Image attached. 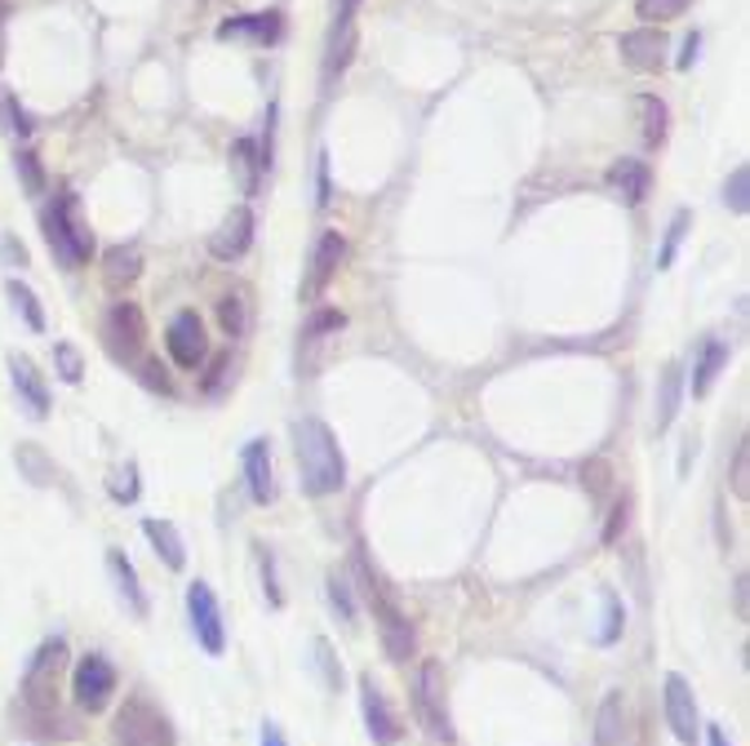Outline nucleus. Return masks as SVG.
Segmentation results:
<instances>
[{
	"label": "nucleus",
	"mask_w": 750,
	"mask_h": 746,
	"mask_svg": "<svg viewBox=\"0 0 750 746\" xmlns=\"http://www.w3.org/2000/svg\"><path fill=\"white\" fill-rule=\"evenodd\" d=\"M294 458H298V475H303L307 498H329L347 484V458H343V444L329 431V422L298 418L294 422Z\"/></svg>",
	"instance_id": "1"
},
{
	"label": "nucleus",
	"mask_w": 750,
	"mask_h": 746,
	"mask_svg": "<svg viewBox=\"0 0 750 746\" xmlns=\"http://www.w3.org/2000/svg\"><path fill=\"white\" fill-rule=\"evenodd\" d=\"M356 573H361V591H365V600H369V609H374V618H377V636H382V654H386V662H408V658H413V649H417L413 622H408V614L395 605V596L382 587V578L369 569L365 547H356Z\"/></svg>",
	"instance_id": "2"
},
{
	"label": "nucleus",
	"mask_w": 750,
	"mask_h": 746,
	"mask_svg": "<svg viewBox=\"0 0 750 746\" xmlns=\"http://www.w3.org/2000/svg\"><path fill=\"white\" fill-rule=\"evenodd\" d=\"M45 241L53 249V258L71 272V267H85L93 258V232L89 223L80 218V196H58L49 209H45Z\"/></svg>",
	"instance_id": "3"
},
{
	"label": "nucleus",
	"mask_w": 750,
	"mask_h": 746,
	"mask_svg": "<svg viewBox=\"0 0 750 746\" xmlns=\"http://www.w3.org/2000/svg\"><path fill=\"white\" fill-rule=\"evenodd\" d=\"M111 746H178L169 716L147 698H125L111 720Z\"/></svg>",
	"instance_id": "4"
},
{
	"label": "nucleus",
	"mask_w": 750,
	"mask_h": 746,
	"mask_svg": "<svg viewBox=\"0 0 750 746\" xmlns=\"http://www.w3.org/2000/svg\"><path fill=\"white\" fill-rule=\"evenodd\" d=\"M413 711L422 720V729L435 738V743H453V716H448V694H444V667L435 658H426L417 667V680H413Z\"/></svg>",
	"instance_id": "5"
},
{
	"label": "nucleus",
	"mask_w": 750,
	"mask_h": 746,
	"mask_svg": "<svg viewBox=\"0 0 750 746\" xmlns=\"http://www.w3.org/2000/svg\"><path fill=\"white\" fill-rule=\"evenodd\" d=\"M67 671V640H45L22 671V707H58V676Z\"/></svg>",
	"instance_id": "6"
},
{
	"label": "nucleus",
	"mask_w": 750,
	"mask_h": 746,
	"mask_svg": "<svg viewBox=\"0 0 750 746\" xmlns=\"http://www.w3.org/2000/svg\"><path fill=\"white\" fill-rule=\"evenodd\" d=\"M147 343V321L138 303H111L102 316V347L116 365H138Z\"/></svg>",
	"instance_id": "7"
},
{
	"label": "nucleus",
	"mask_w": 750,
	"mask_h": 746,
	"mask_svg": "<svg viewBox=\"0 0 750 746\" xmlns=\"http://www.w3.org/2000/svg\"><path fill=\"white\" fill-rule=\"evenodd\" d=\"M187 618H191V631H196L200 649H205L209 658H223V649H227V622H223V605H218L214 587H209V582H200V578L187 587Z\"/></svg>",
	"instance_id": "8"
},
{
	"label": "nucleus",
	"mask_w": 750,
	"mask_h": 746,
	"mask_svg": "<svg viewBox=\"0 0 750 746\" xmlns=\"http://www.w3.org/2000/svg\"><path fill=\"white\" fill-rule=\"evenodd\" d=\"M662 711H667V725H671L675 743L698 746V738H702V711H698L693 685H689L680 671H671V676L662 680Z\"/></svg>",
	"instance_id": "9"
},
{
	"label": "nucleus",
	"mask_w": 750,
	"mask_h": 746,
	"mask_svg": "<svg viewBox=\"0 0 750 746\" xmlns=\"http://www.w3.org/2000/svg\"><path fill=\"white\" fill-rule=\"evenodd\" d=\"M71 694H76V707H80V711H89V716L107 711V703H111V694H116V667H111L102 654H85V658L76 662V671H71Z\"/></svg>",
	"instance_id": "10"
},
{
	"label": "nucleus",
	"mask_w": 750,
	"mask_h": 746,
	"mask_svg": "<svg viewBox=\"0 0 750 746\" xmlns=\"http://www.w3.org/2000/svg\"><path fill=\"white\" fill-rule=\"evenodd\" d=\"M165 347L174 356L178 370H200L209 361V338H205V325L196 312H178L165 330Z\"/></svg>",
	"instance_id": "11"
},
{
	"label": "nucleus",
	"mask_w": 750,
	"mask_h": 746,
	"mask_svg": "<svg viewBox=\"0 0 750 746\" xmlns=\"http://www.w3.org/2000/svg\"><path fill=\"white\" fill-rule=\"evenodd\" d=\"M361 711H365L369 743H374V746H395V743H399V734H404V729H399V716L391 711V703H386L382 685H377L369 671L361 676Z\"/></svg>",
	"instance_id": "12"
},
{
	"label": "nucleus",
	"mask_w": 750,
	"mask_h": 746,
	"mask_svg": "<svg viewBox=\"0 0 750 746\" xmlns=\"http://www.w3.org/2000/svg\"><path fill=\"white\" fill-rule=\"evenodd\" d=\"M343 263H347V236H343V232H320V241H316V249H312V272H307L303 298L316 303V298L334 285V276H338Z\"/></svg>",
	"instance_id": "13"
},
{
	"label": "nucleus",
	"mask_w": 750,
	"mask_h": 746,
	"mask_svg": "<svg viewBox=\"0 0 750 746\" xmlns=\"http://www.w3.org/2000/svg\"><path fill=\"white\" fill-rule=\"evenodd\" d=\"M667 31L662 27H635V31H626L622 40H618V53H622V62L631 67V71H658L662 62H667Z\"/></svg>",
	"instance_id": "14"
},
{
	"label": "nucleus",
	"mask_w": 750,
	"mask_h": 746,
	"mask_svg": "<svg viewBox=\"0 0 750 746\" xmlns=\"http://www.w3.org/2000/svg\"><path fill=\"white\" fill-rule=\"evenodd\" d=\"M254 209L249 205H236L227 218H223V227L209 236V254L218 258V263H236L249 245H254Z\"/></svg>",
	"instance_id": "15"
},
{
	"label": "nucleus",
	"mask_w": 750,
	"mask_h": 746,
	"mask_svg": "<svg viewBox=\"0 0 750 746\" xmlns=\"http://www.w3.org/2000/svg\"><path fill=\"white\" fill-rule=\"evenodd\" d=\"M240 467H245V484H249V498H254L258 507L276 502V471H272V444H267L263 435L245 444V453H240Z\"/></svg>",
	"instance_id": "16"
},
{
	"label": "nucleus",
	"mask_w": 750,
	"mask_h": 746,
	"mask_svg": "<svg viewBox=\"0 0 750 746\" xmlns=\"http://www.w3.org/2000/svg\"><path fill=\"white\" fill-rule=\"evenodd\" d=\"M9 377H13V391H18V400H22V409L31 413V418H49V386H45V377L40 370L27 361V356H9Z\"/></svg>",
	"instance_id": "17"
},
{
	"label": "nucleus",
	"mask_w": 750,
	"mask_h": 746,
	"mask_svg": "<svg viewBox=\"0 0 750 746\" xmlns=\"http://www.w3.org/2000/svg\"><path fill=\"white\" fill-rule=\"evenodd\" d=\"M609 187L635 209V205H644V196H649V187H653V169H649V160H635V156H622V160H613L609 165Z\"/></svg>",
	"instance_id": "18"
},
{
	"label": "nucleus",
	"mask_w": 750,
	"mask_h": 746,
	"mask_svg": "<svg viewBox=\"0 0 750 746\" xmlns=\"http://www.w3.org/2000/svg\"><path fill=\"white\" fill-rule=\"evenodd\" d=\"M18 720H22V729H27L31 738H40V743H71V738H80L76 720L62 716L58 707H18Z\"/></svg>",
	"instance_id": "19"
},
{
	"label": "nucleus",
	"mask_w": 750,
	"mask_h": 746,
	"mask_svg": "<svg viewBox=\"0 0 750 746\" xmlns=\"http://www.w3.org/2000/svg\"><path fill=\"white\" fill-rule=\"evenodd\" d=\"M218 36H223V40L245 36V40H254V45H276V40L285 36V22H280V13H240V18H227V22L218 27Z\"/></svg>",
	"instance_id": "20"
},
{
	"label": "nucleus",
	"mask_w": 750,
	"mask_h": 746,
	"mask_svg": "<svg viewBox=\"0 0 750 746\" xmlns=\"http://www.w3.org/2000/svg\"><path fill=\"white\" fill-rule=\"evenodd\" d=\"M142 538L156 547V556L165 560V569H174V573H182V569H187V547H182V533H178L169 520L147 516V520H142Z\"/></svg>",
	"instance_id": "21"
},
{
	"label": "nucleus",
	"mask_w": 750,
	"mask_h": 746,
	"mask_svg": "<svg viewBox=\"0 0 750 746\" xmlns=\"http://www.w3.org/2000/svg\"><path fill=\"white\" fill-rule=\"evenodd\" d=\"M622 743H626V698H622V689H609L600 711H595V746Z\"/></svg>",
	"instance_id": "22"
},
{
	"label": "nucleus",
	"mask_w": 750,
	"mask_h": 746,
	"mask_svg": "<svg viewBox=\"0 0 750 746\" xmlns=\"http://www.w3.org/2000/svg\"><path fill=\"white\" fill-rule=\"evenodd\" d=\"M263 151H258V143L254 138H236L231 143V174H236V183H240V196H258V187H263Z\"/></svg>",
	"instance_id": "23"
},
{
	"label": "nucleus",
	"mask_w": 750,
	"mask_h": 746,
	"mask_svg": "<svg viewBox=\"0 0 750 746\" xmlns=\"http://www.w3.org/2000/svg\"><path fill=\"white\" fill-rule=\"evenodd\" d=\"M107 573L116 578V591L125 596L129 614H134V618H147V614H151V605H147L142 587H138V569L129 565V556H125V551H107Z\"/></svg>",
	"instance_id": "24"
},
{
	"label": "nucleus",
	"mask_w": 750,
	"mask_h": 746,
	"mask_svg": "<svg viewBox=\"0 0 750 746\" xmlns=\"http://www.w3.org/2000/svg\"><path fill=\"white\" fill-rule=\"evenodd\" d=\"M142 276V254H138V245H111L107 254H102V281L111 285V289H125V285H134Z\"/></svg>",
	"instance_id": "25"
},
{
	"label": "nucleus",
	"mask_w": 750,
	"mask_h": 746,
	"mask_svg": "<svg viewBox=\"0 0 750 746\" xmlns=\"http://www.w3.org/2000/svg\"><path fill=\"white\" fill-rule=\"evenodd\" d=\"M729 365V343L724 338H707L702 343V356H698V365H693V395L702 400V395H711V386H716V377L724 373Z\"/></svg>",
	"instance_id": "26"
},
{
	"label": "nucleus",
	"mask_w": 750,
	"mask_h": 746,
	"mask_svg": "<svg viewBox=\"0 0 750 746\" xmlns=\"http://www.w3.org/2000/svg\"><path fill=\"white\" fill-rule=\"evenodd\" d=\"M680 395H684V370L671 361V365L662 370V382H658V418H653L658 435L671 431V422H675V413H680Z\"/></svg>",
	"instance_id": "27"
},
{
	"label": "nucleus",
	"mask_w": 750,
	"mask_h": 746,
	"mask_svg": "<svg viewBox=\"0 0 750 746\" xmlns=\"http://www.w3.org/2000/svg\"><path fill=\"white\" fill-rule=\"evenodd\" d=\"M640 120H644V143H649V147H662V143H667V125H671L667 102L653 98V94H644V98H640Z\"/></svg>",
	"instance_id": "28"
},
{
	"label": "nucleus",
	"mask_w": 750,
	"mask_h": 746,
	"mask_svg": "<svg viewBox=\"0 0 750 746\" xmlns=\"http://www.w3.org/2000/svg\"><path fill=\"white\" fill-rule=\"evenodd\" d=\"M218 325H223L227 338H245V330H249V303H245V294H223L218 298Z\"/></svg>",
	"instance_id": "29"
},
{
	"label": "nucleus",
	"mask_w": 750,
	"mask_h": 746,
	"mask_svg": "<svg viewBox=\"0 0 750 746\" xmlns=\"http://www.w3.org/2000/svg\"><path fill=\"white\" fill-rule=\"evenodd\" d=\"M622 631H626V609H622V600H618L613 591H604V618H600L595 645H600V649H613V645L622 640Z\"/></svg>",
	"instance_id": "30"
},
{
	"label": "nucleus",
	"mask_w": 750,
	"mask_h": 746,
	"mask_svg": "<svg viewBox=\"0 0 750 746\" xmlns=\"http://www.w3.org/2000/svg\"><path fill=\"white\" fill-rule=\"evenodd\" d=\"M352 49H356V22H352V9H347L343 22H338V31H334V49H329L325 76H338V71L352 62Z\"/></svg>",
	"instance_id": "31"
},
{
	"label": "nucleus",
	"mask_w": 750,
	"mask_h": 746,
	"mask_svg": "<svg viewBox=\"0 0 750 746\" xmlns=\"http://www.w3.org/2000/svg\"><path fill=\"white\" fill-rule=\"evenodd\" d=\"M613 480H618V475H613V462H609V458H586V462H582V489H586L595 502H604V498L613 493Z\"/></svg>",
	"instance_id": "32"
},
{
	"label": "nucleus",
	"mask_w": 750,
	"mask_h": 746,
	"mask_svg": "<svg viewBox=\"0 0 750 746\" xmlns=\"http://www.w3.org/2000/svg\"><path fill=\"white\" fill-rule=\"evenodd\" d=\"M325 596H329V605H334V614L347 622V627H356V596H352V582L334 569L329 578H325Z\"/></svg>",
	"instance_id": "33"
},
{
	"label": "nucleus",
	"mask_w": 750,
	"mask_h": 746,
	"mask_svg": "<svg viewBox=\"0 0 750 746\" xmlns=\"http://www.w3.org/2000/svg\"><path fill=\"white\" fill-rule=\"evenodd\" d=\"M4 289H9V303H13L18 312H22L27 330H31V334H40V330H45V312H40V298H36V294H31V289H27L22 281H9Z\"/></svg>",
	"instance_id": "34"
},
{
	"label": "nucleus",
	"mask_w": 750,
	"mask_h": 746,
	"mask_svg": "<svg viewBox=\"0 0 750 746\" xmlns=\"http://www.w3.org/2000/svg\"><path fill=\"white\" fill-rule=\"evenodd\" d=\"M312 654H316V671H320L325 689H329V694H343V662L334 658V645L320 636V640L312 645Z\"/></svg>",
	"instance_id": "35"
},
{
	"label": "nucleus",
	"mask_w": 750,
	"mask_h": 746,
	"mask_svg": "<svg viewBox=\"0 0 750 746\" xmlns=\"http://www.w3.org/2000/svg\"><path fill=\"white\" fill-rule=\"evenodd\" d=\"M693 0H635V13L644 18V27H662L671 18H680Z\"/></svg>",
	"instance_id": "36"
},
{
	"label": "nucleus",
	"mask_w": 750,
	"mask_h": 746,
	"mask_svg": "<svg viewBox=\"0 0 750 746\" xmlns=\"http://www.w3.org/2000/svg\"><path fill=\"white\" fill-rule=\"evenodd\" d=\"M689 223H693V214H689V209H680V214L671 218V227H667V245H662V254H658V267H671V263H675V254H680V245H684Z\"/></svg>",
	"instance_id": "37"
},
{
	"label": "nucleus",
	"mask_w": 750,
	"mask_h": 746,
	"mask_svg": "<svg viewBox=\"0 0 750 746\" xmlns=\"http://www.w3.org/2000/svg\"><path fill=\"white\" fill-rule=\"evenodd\" d=\"M724 205H729L733 214H747L750 209V169L747 165H738L733 178L724 183Z\"/></svg>",
	"instance_id": "38"
},
{
	"label": "nucleus",
	"mask_w": 750,
	"mask_h": 746,
	"mask_svg": "<svg viewBox=\"0 0 750 746\" xmlns=\"http://www.w3.org/2000/svg\"><path fill=\"white\" fill-rule=\"evenodd\" d=\"M254 551H258V573H263V591H267V605H272V609H280V605H285V591H280V582H276V560H272V551H267L263 542H258Z\"/></svg>",
	"instance_id": "39"
},
{
	"label": "nucleus",
	"mask_w": 750,
	"mask_h": 746,
	"mask_svg": "<svg viewBox=\"0 0 750 746\" xmlns=\"http://www.w3.org/2000/svg\"><path fill=\"white\" fill-rule=\"evenodd\" d=\"M13 165H18V174H22V187H27V196H45V174H40V160H36V151H18V156H13Z\"/></svg>",
	"instance_id": "40"
},
{
	"label": "nucleus",
	"mask_w": 750,
	"mask_h": 746,
	"mask_svg": "<svg viewBox=\"0 0 750 746\" xmlns=\"http://www.w3.org/2000/svg\"><path fill=\"white\" fill-rule=\"evenodd\" d=\"M53 365H58V377H62V382H80V377H85V361H80V352H76L71 343H58V347H53Z\"/></svg>",
	"instance_id": "41"
},
{
	"label": "nucleus",
	"mask_w": 750,
	"mask_h": 746,
	"mask_svg": "<svg viewBox=\"0 0 750 746\" xmlns=\"http://www.w3.org/2000/svg\"><path fill=\"white\" fill-rule=\"evenodd\" d=\"M107 489H111V498H116V502H138V467H134V462H125V467L111 475V484H107Z\"/></svg>",
	"instance_id": "42"
},
{
	"label": "nucleus",
	"mask_w": 750,
	"mask_h": 746,
	"mask_svg": "<svg viewBox=\"0 0 750 746\" xmlns=\"http://www.w3.org/2000/svg\"><path fill=\"white\" fill-rule=\"evenodd\" d=\"M0 111H4V120H9V134H18V138H27L36 125H31V116L9 98V94H0Z\"/></svg>",
	"instance_id": "43"
},
{
	"label": "nucleus",
	"mask_w": 750,
	"mask_h": 746,
	"mask_svg": "<svg viewBox=\"0 0 750 746\" xmlns=\"http://www.w3.org/2000/svg\"><path fill=\"white\" fill-rule=\"evenodd\" d=\"M626 520H631V498H618L613 511H609V524H604V542H609V547L626 533Z\"/></svg>",
	"instance_id": "44"
},
{
	"label": "nucleus",
	"mask_w": 750,
	"mask_h": 746,
	"mask_svg": "<svg viewBox=\"0 0 750 746\" xmlns=\"http://www.w3.org/2000/svg\"><path fill=\"white\" fill-rule=\"evenodd\" d=\"M138 377H142V386H151V391H174V382H169V370L160 365V361H138Z\"/></svg>",
	"instance_id": "45"
},
{
	"label": "nucleus",
	"mask_w": 750,
	"mask_h": 746,
	"mask_svg": "<svg viewBox=\"0 0 750 746\" xmlns=\"http://www.w3.org/2000/svg\"><path fill=\"white\" fill-rule=\"evenodd\" d=\"M733 493L750 498V449L738 444V458H733Z\"/></svg>",
	"instance_id": "46"
},
{
	"label": "nucleus",
	"mask_w": 750,
	"mask_h": 746,
	"mask_svg": "<svg viewBox=\"0 0 750 746\" xmlns=\"http://www.w3.org/2000/svg\"><path fill=\"white\" fill-rule=\"evenodd\" d=\"M343 325H347V316H343V312H316V316H312V325H307V338L334 334V330H343Z\"/></svg>",
	"instance_id": "47"
},
{
	"label": "nucleus",
	"mask_w": 750,
	"mask_h": 746,
	"mask_svg": "<svg viewBox=\"0 0 750 746\" xmlns=\"http://www.w3.org/2000/svg\"><path fill=\"white\" fill-rule=\"evenodd\" d=\"M18 462L31 471V484H49V471H45V462H40V449H36V444H22V449H18Z\"/></svg>",
	"instance_id": "48"
},
{
	"label": "nucleus",
	"mask_w": 750,
	"mask_h": 746,
	"mask_svg": "<svg viewBox=\"0 0 750 746\" xmlns=\"http://www.w3.org/2000/svg\"><path fill=\"white\" fill-rule=\"evenodd\" d=\"M227 373H231V356L223 352V356H214V365H209V373H205V395H218L223 382H227Z\"/></svg>",
	"instance_id": "49"
},
{
	"label": "nucleus",
	"mask_w": 750,
	"mask_h": 746,
	"mask_svg": "<svg viewBox=\"0 0 750 746\" xmlns=\"http://www.w3.org/2000/svg\"><path fill=\"white\" fill-rule=\"evenodd\" d=\"M698 49H702V36L693 31V36L684 40V53H680V67H693V58H698Z\"/></svg>",
	"instance_id": "50"
},
{
	"label": "nucleus",
	"mask_w": 750,
	"mask_h": 746,
	"mask_svg": "<svg viewBox=\"0 0 750 746\" xmlns=\"http://www.w3.org/2000/svg\"><path fill=\"white\" fill-rule=\"evenodd\" d=\"M702 734H707V743L711 746H733L729 743V734H724V725H702Z\"/></svg>",
	"instance_id": "51"
},
{
	"label": "nucleus",
	"mask_w": 750,
	"mask_h": 746,
	"mask_svg": "<svg viewBox=\"0 0 750 746\" xmlns=\"http://www.w3.org/2000/svg\"><path fill=\"white\" fill-rule=\"evenodd\" d=\"M263 746H289V743H285V734L276 725H263Z\"/></svg>",
	"instance_id": "52"
},
{
	"label": "nucleus",
	"mask_w": 750,
	"mask_h": 746,
	"mask_svg": "<svg viewBox=\"0 0 750 746\" xmlns=\"http://www.w3.org/2000/svg\"><path fill=\"white\" fill-rule=\"evenodd\" d=\"M320 205H329V165L320 156Z\"/></svg>",
	"instance_id": "53"
},
{
	"label": "nucleus",
	"mask_w": 750,
	"mask_h": 746,
	"mask_svg": "<svg viewBox=\"0 0 750 746\" xmlns=\"http://www.w3.org/2000/svg\"><path fill=\"white\" fill-rule=\"evenodd\" d=\"M4 22H9V0H0V62H4Z\"/></svg>",
	"instance_id": "54"
},
{
	"label": "nucleus",
	"mask_w": 750,
	"mask_h": 746,
	"mask_svg": "<svg viewBox=\"0 0 750 746\" xmlns=\"http://www.w3.org/2000/svg\"><path fill=\"white\" fill-rule=\"evenodd\" d=\"M738 618H747V578H738Z\"/></svg>",
	"instance_id": "55"
}]
</instances>
